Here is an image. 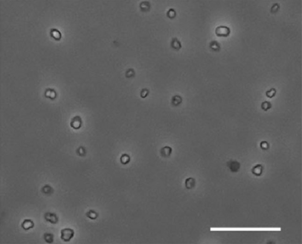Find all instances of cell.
I'll list each match as a JSON object with an SVG mask.
<instances>
[{"label": "cell", "instance_id": "1", "mask_svg": "<svg viewBox=\"0 0 302 244\" xmlns=\"http://www.w3.org/2000/svg\"><path fill=\"white\" fill-rule=\"evenodd\" d=\"M74 231L71 228H64L61 230V239L63 241L68 242L74 236Z\"/></svg>", "mask_w": 302, "mask_h": 244}, {"label": "cell", "instance_id": "7", "mask_svg": "<svg viewBox=\"0 0 302 244\" xmlns=\"http://www.w3.org/2000/svg\"><path fill=\"white\" fill-rule=\"evenodd\" d=\"M186 186L187 189H192L195 185V180L193 178H189L186 180L185 182Z\"/></svg>", "mask_w": 302, "mask_h": 244}, {"label": "cell", "instance_id": "6", "mask_svg": "<svg viewBox=\"0 0 302 244\" xmlns=\"http://www.w3.org/2000/svg\"><path fill=\"white\" fill-rule=\"evenodd\" d=\"M34 224L33 221L30 219H26L22 222V227L24 230H29L33 227Z\"/></svg>", "mask_w": 302, "mask_h": 244}, {"label": "cell", "instance_id": "5", "mask_svg": "<svg viewBox=\"0 0 302 244\" xmlns=\"http://www.w3.org/2000/svg\"><path fill=\"white\" fill-rule=\"evenodd\" d=\"M263 172V167L261 165H257L252 169V172L253 174L256 176H260Z\"/></svg>", "mask_w": 302, "mask_h": 244}, {"label": "cell", "instance_id": "8", "mask_svg": "<svg viewBox=\"0 0 302 244\" xmlns=\"http://www.w3.org/2000/svg\"><path fill=\"white\" fill-rule=\"evenodd\" d=\"M161 153L163 157H169L172 153V148L169 147H165L162 148Z\"/></svg>", "mask_w": 302, "mask_h": 244}, {"label": "cell", "instance_id": "15", "mask_svg": "<svg viewBox=\"0 0 302 244\" xmlns=\"http://www.w3.org/2000/svg\"><path fill=\"white\" fill-rule=\"evenodd\" d=\"M276 93V89H275L274 88H272V89H271L270 90L268 91V92H266V96H268L269 98H272L275 96Z\"/></svg>", "mask_w": 302, "mask_h": 244}, {"label": "cell", "instance_id": "16", "mask_svg": "<svg viewBox=\"0 0 302 244\" xmlns=\"http://www.w3.org/2000/svg\"><path fill=\"white\" fill-rule=\"evenodd\" d=\"M279 9H280V7H279V5L278 4H274L273 5V7H271V13H276V12H277L278 11H279Z\"/></svg>", "mask_w": 302, "mask_h": 244}, {"label": "cell", "instance_id": "2", "mask_svg": "<svg viewBox=\"0 0 302 244\" xmlns=\"http://www.w3.org/2000/svg\"><path fill=\"white\" fill-rule=\"evenodd\" d=\"M216 34L218 36H224V37H227L230 34V30L229 28L225 26H221L219 27H218L216 31Z\"/></svg>", "mask_w": 302, "mask_h": 244}, {"label": "cell", "instance_id": "17", "mask_svg": "<svg viewBox=\"0 0 302 244\" xmlns=\"http://www.w3.org/2000/svg\"><path fill=\"white\" fill-rule=\"evenodd\" d=\"M269 144L266 141H263L260 143V148L263 150H267L269 148Z\"/></svg>", "mask_w": 302, "mask_h": 244}, {"label": "cell", "instance_id": "3", "mask_svg": "<svg viewBox=\"0 0 302 244\" xmlns=\"http://www.w3.org/2000/svg\"><path fill=\"white\" fill-rule=\"evenodd\" d=\"M44 218L46 221H49L51 224H56L58 221V218L56 214L53 213H46L44 215Z\"/></svg>", "mask_w": 302, "mask_h": 244}, {"label": "cell", "instance_id": "9", "mask_svg": "<svg viewBox=\"0 0 302 244\" xmlns=\"http://www.w3.org/2000/svg\"><path fill=\"white\" fill-rule=\"evenodd\" d=\"M172 47H173L174 49H175V50H179L180 48H181V46L180 42L177 40V39H173V40H172Z\"/></svg>", "mask_w": 302, "mask_h": 244}, {"label": "cell", "instance_id": "14", "mask_svg": "<svg viewBox=\"0 0 302 244\" xmlns=\"http://www.w3.org/2000/svg\"><path fill=\"white\" fill-rule=\"evenodd\" d=\"M87 216L91 219H95L97 217V214L93 210H90L87 214Z\"/></svg>", "mask_w": 302, "mask_h": 244}, {"label": "cell", "instance_id": "13", "mask_svg": "<svg viewBox=\"0 0 302 244\" xmlns=\"http://www.w3.org/2000/svg\"><path fill=\"white\" fill-rule=\"evenodd\" d=\"M262 106V108L263 110H264L265 111H266V110L271 109V104L270 102L265 101L262 104V106Z\"/></svg>", "mask_w": 302, "mask_h": 244}, {"label": "cell", "instance_id": "10", "mask_svg": "<svg viewBox=\"0 0 302 244\" xmlns=\"http://www.w3.org/2000/svg\"><path fill=\"white\" fill-rule=\"evenodd\" d=\"M44 239L47 243H52L53 242V235L51 233H46L44 235Z\"/></svg>", "mask_w": 302, "mask_h": 244}, {"label": "cell", "instance_id": "12", "mask_svg": "<svg viewBox=\"0 0 302 244\" xmlns=\"http://www.w3.org/2000/svg\"><path fill=\"white\" fill-rule=\"evenodd\" d=\"M182 101L181 98L179 96H175L173 97L172 98V104L174 106H178V105L180 104Z\"/></svg>", "mask_w": 302, "mask_h": 244}, {"label": "cell", "instance_id": "4", "mask_svg": "<svg viewBox=\"0 0 302 244\" xmlns=\"http://www.w3.org/2000/svg\"><path fill=\"white\" fill-rule=\"evenodd\" d=\"M228 167L231 172H237L240 168V163L237 161L231 160L228 163Z\"/></svg>", "mask_w": 302, "mask_h": 244}, {"label": "cell", "instance_id": "11", "mask_svg": "<svg viewBox=\"0 0 302 244\" xmlns=\"http://www.w3.org/2000/svg\"><path fill=\"white\" fill-rule=\"evenodd\" d=\"M210 47L214 51H219L220 46L219 44L216 41H213L210 43Z\"/></svg>", "mask_w": 302, "mask_h": 244}]
</instances>
